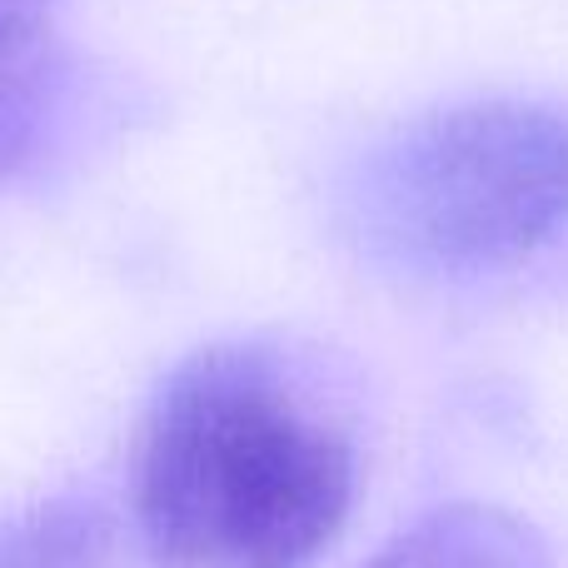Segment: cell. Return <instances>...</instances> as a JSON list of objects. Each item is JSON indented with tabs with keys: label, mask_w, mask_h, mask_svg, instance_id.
<instances>
[{
	"label": "cell",
	"mask_w": 568,
	"mask_h": 568,
	"mask_svg": "<svg viewBox=\"0 0 568 568\" xmlns=\"http://www.w3.org/2000/svg\"><path fill=\"white\" fill-rule=\"evenodd\" d=\"M359 449L339 394L270 339L195 349L155 389L130 504L160 568H314L349 524Z\"/></svg>",
	"instance_id": "6da1fadb"
},
{
	"label": "cell",
	"mask_w": 568,
	"mask_h": 568,
	"mask_svg": "<svg viewBox=\"0 0 568 568\" xmlns=\"http://www.w3.org/2000/svg\"><path fill=\"white\" fill-rule=\"evenodd\" d=\"M359 240L414 275L514 270L568 230V115L544 100H464L394 130L349 185Z\"/></svg>",
	"instance_id": "7a4b0ae2"
},
{
	"label": "cell",
	"mask_w": 568,
	"mask_h": 568,
	"mask_svg": "<svg viewBox=\"0 0 568 568\" xmlns=\"http://www.w3.org/2000/svg\"><path fill=\"white\" fill-rule=\"evenodd\" d=\"M55 0H0V165L40 145L75 95L60 40L50 36Z\"/></svg>",
	"instance_id": "3957f363"
},
{
	"label": "cell",
	"mask_w": 568,
	"mask_h": 568,
	"mask_svg": "<svg viewBox=\"0 0 568 568\" xmlns=\"http://www.w3.org/2000/svg\"><path fill=\"white\" fill-rule=\"evenodd\" d=\"M369 568H554L544 534L499 504H444L394 534Z\"/></svg>",
	"instance_id": "277c9868"
},
{
	"label": "cell",
	"mask_w": 568,
	"mask_h": 568,
	"mask_svg": "<svg viewBox=\"0 0 568 568\" xmlns=\"http://www.w3.org/2000/svg\"><path fill=\"white\" fill-rule=\"evenodd\" d=\"M110 519L90 499H45L0 514V568H100Z\"/></svg>",
	"instance_id": "5b68a950"
}]
</instances>
